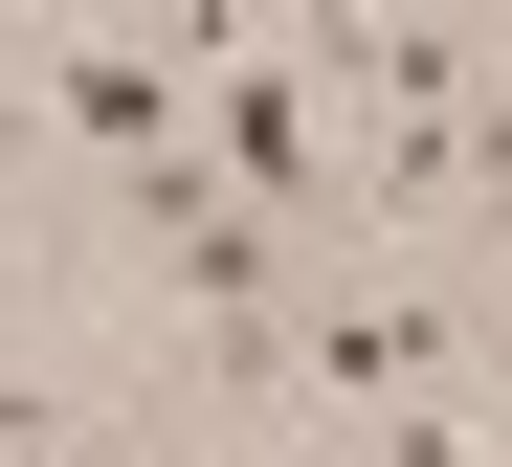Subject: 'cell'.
<instances>
[{"label":"cell","instance_id":"1","mask_svg":"<svg viewBox=\"0 0 512 467\" xmlns=\"http://www.w3.org/2000/svg\"><path fill=\"white\" fill-rule=\"evenodd\" d=\"M23 134H45V156H90L112 201H134L156 156H201V67H179V45H112V23H67V45H23Z\"/></svg>","mask_w":512,"mask_h":467}]
</instances>
